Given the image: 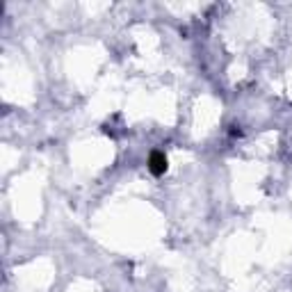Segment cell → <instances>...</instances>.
I'll return each instance as SVG.
<instances>
[{
  "mask_svg": "<svg viewBox=\"0 0 292 292\" xmlns=\"http://www.w3.org/2000/svg\"><path fill=\"white\" fill-rule=\"evenodd\" d=\"M149 162H151V164H149V167H151V171H153L155 176H160L164 169H167V158H164L162 153H153V155H151V160H149Z\"/></svg>",
  "mask_w": 292,
  "mask_h": 292,
  "instance_id": "1",
  "label": "cell"
}]
</instances>
